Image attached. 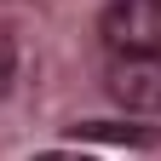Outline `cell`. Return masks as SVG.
<instances>
[{
    "label": "cell",
    "mask_w": 161,
    "mask_h": 161,
    "mask_svg": "<svg viewBox=\"0 0 161 161\" xmlns=\"http://www.w3.org/2000/svg\"><path fill=\"white\" fill-rule=\"evenodd\" d=\"M98 35L115 58H161V0H109Z\"/></svg>",
    "instance_id": "6da1fadb"
},
{
    "label": "cell",
    "mask_w": 161,
    "mask_h": 161,
    "mask_svg": "<svg viewBox=\"0 0 161 161\" xmlns=\"http://www.w3.org/2000/svg\"><path fill=\"white\" fill-rule=\"evenodd\" d=\"M104 86L127 115H155L161 109V58H115Z\"/></svg>",
    "instance_id": "7a4b0ae2"
},
{
    "label": "cell",
    "mask_w": 161,
    "mask_h": 161,
    "mask_svg": "<svg viewBox=\"0 0 161 161\" xmlns=\"http://www.w3.org/2000/svg\"><path fill=\"white\" fill-rule=\"evenodd\" d=\"M69 138H80V144H155L150 127H127V121H80V127H69Z\"/></svg>",
    "instance_id": "3957f363"
},
{
    "label": "cell",
    "mask_w": 161,
    "mask_h": 161,
    "mask_svg": "<svg viewBox=\"0 0 161 161\" xmlns=\"http://www.w3.org/2000/svg\"><path fill=\"white\" fill-rule=\"evenodd\" d=\"M12 75H17V46H12V35H0V98H6Z\"/></svg>",
    "instance_id": "277c9868"
},
{
    "label": "cell",
    "mask_w": 161,
    "mask_h": 161,
    "mask_svg": "<svg viewBox=\"0 0 161 161\" xmlns=\"http://www.w3.org/2000/svg\"><path fill=\"white\" fill-rule=\"evenodd\" d=\"M35 161H64V150H46V155H35Z\"/></svg>",
    "instance_id": "5b68a950"
},
{
    "label": "cell",
    "mask_w": 161,
    "mask_h": 161,
    "mask_svg": "<svg viewBox=\"0 0 161 161\" xmlns=\"http://www.w3.org/2000/svg\"><path fill=\"white\" fill-rule=\"evenodd\" d=\"M64 161H92V155H69V150H64Z\"/></svg>",
    "instance_id": "8992f818"
}]
</instances>
